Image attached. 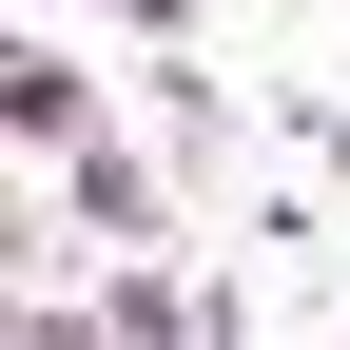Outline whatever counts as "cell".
<instances>
[{
  "instance_id": "3",
  "label": "cell",
  "mask_w": 350,
  "mask_h": 350,
  "mask_svg": "<svg viewBox=\"0 0 350 350\" xmlns=\"http://www.w3.org/2000/svg\"><path fill=\"white\" fill-rule=\"evenodd\" d=\"M0 137H20L39 175H59L78 137H98V78H78V59H59V39H20V59H0Z\"/></svg>"
},
{
  "instance_id": "4",
  "label": "cell",
  "mask_w": 350,
  "mask_h": 350,
  "mask_svg": "<svg viewBox=\"0 0 350 350\" xmlns=\"http://www.w3.org/2000/svg\"><path fill=\"white\" fill-rule=\"evenodd\" d=\"M117 20H137V39H195V0H117Z\"/></svg>"
},
{
  "instance_id": "2",
  "label": "cell",
  "mask_w": 350,
  "mask_h": 350,
  "mask_svg": "<svg viewBox=\"0 0 350 350\" xmlns=\"http://www.w3.org/2000/svg\"><path fill=\"white\" fill-rule=\"evenodd\" d=\"M59 214H78L98 253H156V234H195V175L137 156V137H78V156H59Z\"/></svg>"
},
{
  "instance_id": "1",
  "label": "cell",
  "mask_w": 350,
  "mask_h": 350,
  "mask_svg": "<svg viewBox=\"0 0 350 350\" xmlns=\"http://www.w3.org/2000/svg\"><path fill=\"white\" fill-rule=\"evenodd\" d=\"M78 331H117V350H214V331H253V292H234V273H175V234H156V253H98V292H39V350H78Z\"/></svg>"
}]
</instances>
